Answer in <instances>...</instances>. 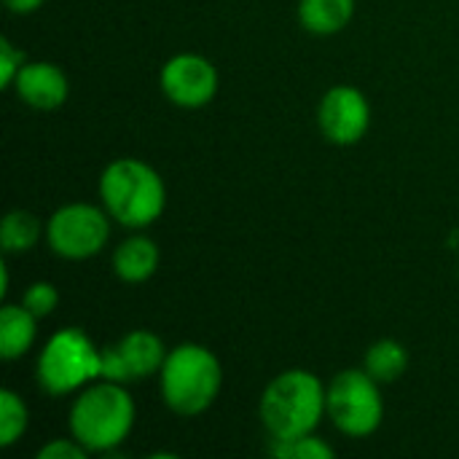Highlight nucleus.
<instances>
[{
    "label": "nucleus",
    "mask_w": 459,
    "mask_h": 459,
    "mask_svg": "<svg viewBox=\"0 0 459 459\" xmlns=\"http://www.w3.org/2000/svg\"><path fill=\"white\" fill-rule=\"evenodd\" d=\"M134 401L124 385L97 379L70 406V436L89 455H113L134 428Z\"/></svg>",
    "instance_id": "nucleus-1"
},
{
    "label": "nucleus",
    "mask_w": 459,
    "mask_h": 459,
    "mask_svg": "<svg viewBox=\"0 0 459 459\" xmlns=\"http://www.w3.org/2000/svg\"><path fill=\"white\" fill-rule=\"evenodd\" d=\"M328 387L307 368H290L274 377L258 403L269 441H290L317 430L325 414Z\"/></svg>",
    "instance_id": "nucleus-2"
},
{
    "label": "nucleus",
    "mask_w": 459,
    "mask_h": 459,
    "mask_svg": "<svg viewBox=\"0 0 459 459\" xmlns=\"http://www.w3.org/2000/svg\"><path fill=\"white\" fill-rule=\"evenodd\" d=\"M100 202L124 229H148L164 215L167 186L143 159H116L100 175Z\"/></svg>",
    "instance_id": "nucleus-3"
},
{
    "label": "nucleus",
    "mask_w": 459,
    "mask_h": 459,
    "mask_svg": "<svg viewBox=\"0 0 459 459\" xmlns=\"http://www.w3.org/2000/svg\"><path fill=\"white\" fill-rule=\"evenodd\" d=\"M223 385V368L212 350L204 344H178L167 352V360L159 371V387L164 406L178 417L204 414Z\"/></svg>",
    "instance_id": "nucleus-4"
},
{
    "label": "nucleus",
    "mask_w": 459,
    "mask_h": 459,
    "mask_svg": "<svg viewBox=\"0 0 459 459\" xmlns=\"http://www.w3.org/2000/svg\"><path fill=\"white\" fill-rule=\"evenodd\" d=\"M100 350L81 328H62L48 336L35 363V379L51 398L81 393L100 379Z\"/></svg>",
    "instance_id": "nucleus-5"
},
{
    "label": "nucleus",
    "mask_w": 459,
    "mask_h": 459,
    "mask_svg": "<svg viewBox=\"0 0 459 459\" xmlns=\"http://www.w3.org/2000/svg\"><path fill=\"white\" fill-rule=\"evenodd\" d=\"M325 414L333 428L350 438H368L382 428L385 398L379 382L366 368L339 371L325 395Z\"/></svg>",
    "instance_id": "nucleus-6"
},
{
    "label": "nucleus",
    "mask_w": 459,
    "mask_h": 459,
    "mask_svg": "<svg viewBox=\"0 0 459 459\" xmlns=\"http://www.w3.org/2000/svg\"><path fill=\"white\" fill-rule=\"evenodd\" d=\"M110 215L100 204L70 202L46 221V242L65 261H86L105 250L110 239Z\"/></svg>",
    "instance_id": "nucleus-7"
},
{
    "label": "nucleus",
    "mask_w": 459,
    "mask_h": 459,
    "mask_svg": "<svg viewBox=\"0 0 459 459\" xmlns=\"http://www.w3.org/2000/svg\"><path fill=\"white\" fill-rule=\"evenodd\" d=\"M167 352L169 350L153 331H145V328L129 331L116 344L100 350V358H102L100 379L116 382V385L148 379L161 371Z\"/></svg>",
    "instance_id": "nucleus-8"
},
{
    "label": "nucleus",
    "mask_w": 459,
    "mask_h": 459,
    "mask_svg": "<svg viewBox=\"0 0 459 459\" xmlns=\"http://www.w3.org/2000/svg\"><path fill=\"white\" fill-rule=\"evenodd\" d=\"M159 86L172 105L196 110L215 100L221 78H218V67L207 56L183 51L164 62Z\"/></svg>",
    "instance_id": "nucleus-9"
},
{
    "label": "nucleus",
    "mask_w": 459,
    "mask_h": 459,
    "mask_svg": "<svg viewBox=\"0 0 459 459\" xmlns=\"http://www.w3.org/2000/svg\"><path fill=\"white\" fill-rule=\"evenodd\" d=\"M317 126L323 137L333 145H355L366 137L371 126V105L368 97L350 83L331 86L317 108Z\"/></svg>",
    "instance_id": "nucleus-10"
},
{
    "label": "nucleus",
    "mask_w": 459,
    "mask_h": 459,
    "mask_svg": "<svg viewBox=\"0 0 459 459\" xmlns=\"http://www.w3.org/2000/svg\"><path fill=\"white\" fill-rule=\"evenodd\" d=\"M11 89L27 108L48 113L67 102L70 81L54 62H24Z\"/></svg>",
    "instance_id": "nucleus-11"
},
{
    "label": "nucleus",
    "mask_w": 459,
    "mask_h": 459,
    "mask_svg": "<svg viewBox=\"0 0 459 459\" xmlns=\"http://www.w3.org/2000/svg\"><path fill=\"white\" fill-rule=\"evenodd\" d=\"M161 253L151 237H129L113 250V272L126 285H140L151 280L159 269Z\"/></svg>",
    "instance_id": "nucleus-12"
},
{
    "label": "nucleus",
    "mask_w": 459,
    "mask_h": 459,
    "mask_svg": "<svg viewBox=\"0 0 459 459\" xmlns=\"http://www.w3.org/2000/svg\"><path fill=\"white\" fill-rule=\"evenodd\" d=\"M38 339V317L24 304H3L0 309V358L13 363L24 358Z\"/></svg>",
    "instance_id": "nucleus-13"
},
{
    "label": "nucleus",
    "mask_w": 459,
    "mask_h": 459,
    "mask_svg": "<svg viewBox=\"0 0 459 459\" xmlns=\"http://www.w3.org/2000/svg\"><path fill=\"white\" fill-rule=\"evenodd\" d=\"M355 16V0H299V22L307 32L328 38L342 32Z\"/></svg>",
    "instance_id": "nucleus-14"
},
{
    "label": "nucleus",
    "mask_w": 459,
    "mask_h": 459,
    "mask_svg": "<svg viewBox=\"0 0 459 459\" xmlns=\"http://www.w3.org/2000/svg\"><path fill=\"white\" fill-rule=\"evenodd\" d=\"M363 368L379 382V385H390L398 382L406 368H409V352L401 342L395 339H379L368 347L366 358H363Z\"/></svg>",
    "instance_id": "nucleus-15"
},
{
    "label": "nucleus",
    "mask_w": 459,
    "mask_h": 459,
    "mask_svg": "<svg viewBox=\"0 0 459 459\" xmlns=\"http://www.w3.org/2000/svg\"><path fill=\"white\" fill-rule=\"evenodd\" d=\"M43 234V223L27 210H11L0 223V247L8 255L30 253Z\"/></svg>",
    "instance_id": "nucleus-16"
},
{
    "label": "nucleus",
    "mask_w": 459,
    "mask_h": 459,
    "mask_svg": "<svg viewBox=\"0 0 459 459\" xmlns=\"http://www.w3.org/2000/svg\"><path fill=\"white\" fill-rule=\"evenodd\" d=\"M27 425H30L27 403L22 401L19 393L3 387L0 390V446L11 449L27 433Z\"/></svg>",
    "instance_id": "nucleus-17"
},
{
    "label": "nucleus",
    "mask_w": 459,
    "mask_h": 459,
    "mask_svg": "<svg viewBox=\"0 0 459 459\" xmlns=\"http://www.w3.org/2000/svg\"><path fill=\"white\" fill-rule=\"evenodd\" d=\"M269 455L280 459H333L336 452L333 446H328L323 438H317L315 433L301 436V438H290V441H269Z\"/></svg>",
    "instance_id": "nucleus-18"
},
{
    "label": "nucleus",
    "mask_w": 459,
    "mask_h": 459,
    "mask_svg": "<svg viewBox=\"0 0 459 459\" xmlns=\"http://www.w3.org/2000/svg\"><path fill=\"white\" fill-rule=\"evenodd\" d=\"M22 304H24L38 320H43V317L54 315V309L59 307V290H56L51 282H32V285L24 290Z\"/></svg>",
    "instance_id": "nucleus-19"
},
{
    "label": "nucleus",
    "mask_w": 459,
    "mask_h": 459,
    "mask_svg": "<svg viewBox=\"0 0 459 459\" xmlns=\"http://www.w3.org/2000/svg\"><path fill=\"white\" fill-rule=\"evenodd\" d=\"M24 51L16 48L8 38L0 40V89H11L22 65H24Z\"/></svg>",
    "instance_id": "nucleus-20"
},
{
    "label": "nucleus",
    "mask_w": 459,
    "mask_h": 459,
    "mask_svg": "<svg viewBox=\"0 0 459 459\" xmlns=\"http://www.w3.org/2000/svg\"><path fill=\"white\" fill-rule=\"evenodd\" d=\"M89 455L73 436L70 438H54L46 446L38 449V459H83Z\"/></svg>",
    "instance_id": "nucleus-21"
},
{
    "label": "nucleus",
    "mask_w": 459,
    "mask_h": 459,
    "mask_svg": "<svg viewBox=\"0 0 459 459\" xmlns=\"http://www.w3.org/2000/svg\"><path fill=\"white\" fill-rule=\"evenodd\" d=\"M11 13H32L43 5V0H3Z\"/></svg>",
    "instance_id": "nucleus-22"
}]
</instances>
